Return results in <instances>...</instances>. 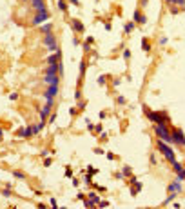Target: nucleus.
Returning a JSON list of instances; mask_svg holds the SVG:
<instances>
[{
    "instance_id": "obj_38",
    "label": "nucleus",
    "mask_w": 185,
    "mask_h": 209,
    "mask_svg": "<svg viewBox=\"0 0 185 209\" xmlns=\"http://www.w3.org/2000/svg\"><path fill=\"white\" fill-rule=\"evenodd\" d=\"M71 4H74V6H78V0H71Z\"/></svg>"
},
{
    "instance_id": "obj_34",
    "label": "nucleus",
    "mask_w": 185,
    "mask_h": 209,
    "mask_svg": "<svg viewBox=\"0 0 185 209\" xmlns=\"http://www.w3.org/2000/svg\"><path fill=\"white\" fill-rule=\"evenodd\" d=\"M74 98H76V100H80V98H82V91H80V89L74 93Z\"/></svg>"
},
{
    "instance_id": "obj_33",
    "label": "nucleus",
    "mask_w": 185,
    "mask_h": 209,
    "mask_svg": "<svg viewBox=\"0 0 185 209\" xmlns=\"http://www.w3.org/2000/svg\"><path fill=\"white\" fill-rule=\"evenodd\" d=\"M123 58H131V51H129V49L123 51Z\"/></svg>"
},
{
    "instance_id": "obj_29",
    "label": "nucleus",
    "mask_w": 185,
    "mask_h": 209,
    "mask_svg": "<svg viewBox=\"0 0 185 209\" xmlns=\"http://www.w3.org/2000/svg\"><path fill=\"white\" fill-rule=\"evenodd\" d=\"M98 205H100V207H107L109 202H107V200H102V202H98Z\"/></svg>"
},
{
    "instance_id": "obj_27",
    "label": "nucleus",
    "mask_w": 185,
    "mask_h": 209,
    "mask_svg": "<svg viewBox=\"0 0 185 209\" xmlns=\"http://www.w3.org/2000/svg\"><path fill=\"white\" fill-rule=\"evenodd\" d=\"M80 71H82V73H80L82 76L85 75V64H84V62H80Z\"/></svg>"
},
{
    "instance_id": "obj_15",
    "label": "nucleus",
    "mask_w": 185,
    "mask_h": 209,
    "mask_svg": "<svg viewBox=\"0 0 185 209\" xmlns=\"http://www.w3.org/2000/svg\"><path fill=\"white\" fill-rule=\"evenodd\" d=\"M91 44H94V38H93V36H87V40L84 42V49L89 51V49H91Z\"/></svg>"
},
{
    "instance_id": "obj_10",
    "label": "nucleus",
    "mask_w": 185,
    "mask_h": 209,
    "mask_svg": "<svg viewBox=\"0 0 185 209\" xmlns=\"http://www.w3.org/2000/svg\"><path fill=\"white\" fill-rule=\"evenodd\" d=\"M31 2H33V7H35L36 11H46V9H47L44 0H31Z\"/></svg>"
},
{
    "instance_id": "obj_11",
    "label": "nucleus",
    "mask_w": 185,
    "mask_h": 209,
    "mask_svg": "<svg viewBox=\"0 0 185 209\" xmlns=\"http://www.w3.org/2000/svg\"><path fill=\"white\" fill-rule=\"evenodd\" d=\"M71 26H73V31L74 33H84V24H82L80 20H73Z\"/></svg>"
},
{
    "instance_id": "obj_25",
    "label": "nucleus",
    "mask_w": 185,
    "mask_h": 209,
    "mask_svg": "<svg viewBox=\"0 0 185 209\" xmlns=\"http://www.w3.org/2000/svg\"><path fill=\"white\" fill-rule=\"evenodd\" d=\"M89 200H93L94 204H98V202H100V198H98V196H96L94 193H89Z\"/></svg>"
},
{
    "instance_id": "obj_6",
    "label": "nucleus",
    "mask_w": 185,
    "mask_h": 209,
    "mask_svg": "<svg viewBox=\"0 0 185 209\" xmlns=\"http://www.w3.org/2000/svg\"><path fill=\"white\" fill-rule=\"evenodd\" d=\"M47 18H49V13H47V9H46V11H38V15L33 18V24H35V26H38V24L46 22Z\"/></svg>"
},
{
    "instance_id": "obj_18",
    "label": "nucleus",
    "mask_w": 185,
    "mask_h": 209,
    "mask_svg": "<svg viewBox=\"0 0 185 209\" xmlns=\"http://www.w3.org/2000/svg\"><path fill=\"white\" fill-rule=\"evenodd\" d=\"M142 49H143V51H149V49H151L149 40H147V38H143V40H142Z\"/></svg>"
},
{
    "instance_id": "obj_36",
    "label": "nucleus",
    "mask_w": 185,
    "mask_h": 209,
    "mask_svg": "<svg viewBox=\"0 0 185 209\" xmlns=\"http://www.w3.org/2000/svg\"><path fill=\"white\" fill-rule=\"evenodd\" d=\"M98 84H105V76H104V75H102V76L98 78Z\"/></svg>"
},
{
    "instance_id": "obj_37",
    "label": "nucleus",
    "mask_w": 185,
    "mask_h": 209,
    "mask_svg": "<svg viewBox=\"0 0 185 209\" xmlns=\"http://www.w3.org/2000/svg\"><path fill=\"white\" fill-rule=\"evenodd\" d=\"M94 129H96V133H102V124H98V125H94Z\"/></svg>"
},
{
    "instance_id": "obj_12",
    "label": "nucleus",
    "mask_w": 185,
    "mask_h": 209,
    "mask_svg": "<svg viewBox=\"0 0 185 209\" xmlns=\"http://www.w3.org/2000/svg\"><path fill=\"white\" fill-rule=\"evenodd\" d=\"M58 95V86H49V89L46 91V98H55Z\"/></svg>"
},
{
    "instance_id": "obj_13",
    "label": "nucleus",
    "mask_w": 185,
    "mask_h": 209,
    "mask_svg": "<svg viewBox=\"0 0 185 209\" xmlns=\"http://www.w3.org/2000/svg\"><path fill=\"white\" fill-rule=\"evenodd\" d=\"M134 22H138V24H145V22H147V16H143V15L136 9V11H134Z\"/></svg>"
},
{
    "instance_id": "obj_39",
    "label": "nucleus",
    "mask_w": 185,
    "mask_h": 209,
    "mask_svg": "<svg viewBox=\"0 0 185 209\" xmlns=\"http://www.w3.org/2000/svg\"><path fill=\"white\" fill-rule=\"evenodd\" d=\"M147 4V0H142V6H145Z\"/></svg>"
},
{
    "instance_id": "obj_17",
    "label": "nucleus",
    "mask_w": 185,
    "mask_h": 209,
    "mask_svg": "<svg viewBox=\"0 0 185 209\" xmlns=\"http://www.w3.org/2000/svg\"><path fill=\"white\" fill-rule=\"evenodd\" d=\"M51 27H53L51 22H49V24H44V26H42V33H44V35H49V33H51Z\"/></svg>"
},
{
    "instance_id": "obj_24",
    "label": "nucleus",
    "mask_w": 185,
    "mask_h": 209,
    "mask_svg": "<svg viewBox=\"0 0 185 209\" xmlns=\"http://www.w3.org/2000/svg\"><path fill=\"white\" fill-rule=\"evenodd\" d=\"M133 29H134V22H129V24L125 26V33H131Z\"/></svg>"
},
{
    "instance_id": "obj_7",
    "label": "nucleus",
    "mask_w": 185,
    "mask_h": 209,
    "mask_svg": "<svg viewBox=\"0 0 185 209\" xmlns=\"http://www.w3.org/2000/svg\"><path fill=\"white\" fill-rule=\"evenodd\" d=\"M172 142H176V144H180V145H185V136H183V131L174 129V131H172Z\"/></svg>"
},
{
    "instance_id": "obj_4",
    "label": "nucleus",
    "mask_w": 185,
    "mask_h": 209,
    "mask_svg": "<svg viewBox=\"0 0 185 209\" xmlns=\"http://www.w3.org/2000/svg\"><path fill=\"white\" fill-rule=\"evenodd\" d=\"M38 129H40V125H29L27 129H20L16 135H18L20 138H27V136H33V135H36V133H38Z\"/></svg>"
},
{
    "instance_id": "obj_28",
    "label": "nucleus",
    "mask_w": 185,
    "mask_h": 209,
    "mask_svg": "<svg viewBox=\"0 0 185 209\" xmlns=\"http://www.w3.org/2000/svg\"><path fill=\"white\" fill-rule=\"evenodd\" d=\"M87 173H89V175H94V173H98V169H94V167L89 165V167H87Z\"/></svg>"
},
{
    "instance_id": "obj_31",
    "label": "nucleus",
    "mask_w": 185,
    "mask_h": 209,
    "mask_svg": "<svg viewBox=\"0 0 185 209\" xmlns=\"http://www.w3.org/2000/svg\"><path fill=\"white\" fill-rule=\"evenodd\" d=\"M66 176H67V178H71V176H73V171H71V167H67V169H66Z\"/></svg>"
},
{
    "instance_id": "obj_35",
    "label": "nucleus",
    "mask_w": 185,
    "mask_h": 209,
    "mask_svg": "<svg viewBox=\"0 0 185 209\" xmlns=\"http://www.w3.org/2000/svg\"><path fill=\"white\" fill-rule=\"evenodd\" d=\"M2 195H4V196H11V191H9V189H4Z\"/></svg>"
},
{
    "instance_id": "obj_1",
    "label": "nucleus",
    "mask_w": 185,
    "mask_h": 209,
    "mask_svg": "<svg viewBox=\"0 0 185 209\" xmlns=\"http://www.w3.org/2000/svg\"><path fill=\"white\" fill-rule=\"evenodd\" d=\"M158 149H160V153H161L163 156H165V158H167L171 164L176 160V155H174V151H172V149L169 147V145L165 144V140H161V138H160V142H158Z\"/></svg>"
},
{
    "instance_id": "obj_23",
    "label": "nucleus",
    "mask_w": 185,
    "mask_h": 209,
    "mask_svg": "<svg viewBox=\"0 0 185 209\" xmlns=\"http://www.w3.org/2000/svg\"><path fill=\"white\" fill-rule=\"evenodd\" d=\"M13 175H15V178H20V180H24V178H26V175H24L22 171H15Z\"/></svg>"
},
{
    "instance_id": "obj_2",
    "label": "nucleus",
    "mask_w": 185,
    "mask_h": 209,
    "mask_svg": "<svg viewBox=\"0 0 185 209\" xmlns=\"http://www.w3.org/2000/svg\"><path fill=\"white\" fill-rule=\"evenodd\" d=\"M154 131H156L158 138L165 140V142H172V136L169 135V129H167V124H156L154 125Z\"/></svg>"
},
{
    "instance_id": "obj_21",
    "label": "nucleus",
    "mask_w": 185,
    "mask_h": 209,
    "mask_svg": "<svg viewBox=\"0 0 185 209\" xmlns=\"http://www.w3.org/2000/svg\"><path fill=\"white\" fill-rule=\"evenodd\" d=\"M176 180H180V182H181V180H185V169H183V167H181V169L178 171V175H176Z\"/></svg>"
},
{
    "instance_id": "obj_5",
    "label": "nucleus",
    "mask_w": 185,
    "mask_h": 209,
    "mask_svg": "<svg viewBox=\"0 0 185 209\" xmlns=\"http://www.w3.org/2000/svg\"><path fill=\"white\" fill-rule=\"evenodd\" d=\"M44 44H46L49 49H53V51H58V46H56V38H55V35H53V33L46 35V38H44Z\"/></svg>"
},
{
    "instance_id": "obj_14",
    "label": "nucleus",
    "mask_w": 185,
    "mask_h": 209,
    "mask_svg": "<svg viewBox=\"0 0 185 209\" xmlns=\"http://www.w3.org/2000/svg\"><path fill=\"white\" fill-rule=\"evenodd\" d=\"M49 113H51V106H49V104H46V107L42 109V113H40V118H42V122H46V118H47Z\"/></svg>"
},
{
    "instance_id": "obj_22",
    "label": "nucleus",
    "mask_w": 185,
    "mask_h": 209,
    "mask_svg": "<svg viewBox=\"0 0 185 209\" xmlns=\"http://www.w3.org/2000/svg\"><path fill=\"white\" fill-rule=\"evenodd\" d=\"M129 175H131V167H129V165H125V167L122 169V176H129Z\"/></svg>"
},
{
    "instance_id": "obj_8",
    "label": "nucleus",
    "mask_w": 185,
    "mask_h": 209,
    "mask_svg": "<svg viewBox=\"0 0 185 209\" xmlns=\"http://www.w3.org/2000/svg\"><path fill=\"white\" fill-rule=\"evenodd\" d=\"M44 80H46V84H49V86H58L60 76H58V75H47V73H46Z\"/></svg>"
},
{
    "instance_id": "obj_32",
    "label": "nucleus",
    "mask_w": 185,
    "mask_h": 209,
    "mask_svg": "<svg viewBox=\"0 0 185 209\" xmlns=\"http://www.w3.org/2000/svg\"><path fill=\"white\" fill-rule=\"evenodd\" d=\"M118 104H122V106H123V104H125V96H118V100H116Z\"/></svg>"
},
{
    "instance_id": "obj_3",
    "label": "nucleus",
    "mask_w": 185,
    "mask_h": 209,
    "mask_svg": "<svg viewBox=\"0 0 185 209\" xmlns=\"http://www.w3.org/2000/svg\"><path fill=\"white\" fill-rule=\"evenodd\" d=\"M147 118L153 120L154 124H167L169 122V116L165 113H156V111H147Z\"/></svg>"
},
{
    "instance_id": "obj_19",
    "label": "nucleus",
    "mask_w": 185,
    "mask_h": 209,
    "mask_svg": "<svg viewBox=\"0 0 185 209\" xmlns=\"http://www.w3.org/2000/svg\"><path fill=\"white\" fill-rule=\"evenodd\" d=\"M167 4H178V6H181V7H185V0H165Z\"/></svg>"
},
{
    "instance_id": "obj_9",
    "label": "nucleus",
    "mask_w": 185,
    "mask_h": 209,
    "mask_svg": "<svg viewBox=\"0 0 185 209\" xmlns=\"http://www.w3.org/2000/svg\"><path fill=\"white\" fill-rule=\"evenodd\" d=\"M180 191H181V182H180V180H174V182L169 185V193H174V195H176V193H180Z\"/></svg>"
},
{
    "instance_id": "obj_30",
    "label": "nucleus",
    "mask_w": 185,
    "mask_h": 209,
    "mask_svg": "<svg viewBox=\"0 0 185 209\" xmlns=\"http://www.w3.org/2000/svg\"><path fill=\"white\" fill-rule=\"evenodd\" d=\"M167 42H169V38H167V36H163V38H160V44H161V46H165V44H167Z\"/></svg>"
},
{
    "instance_id": "obj_16",
    "label": "nucleus",
    "mask_w": 185,
    "mask_h": 209,
    "mask_svg": "<svg viewBox=\"0 0 185 209\" xmlns=\"http://www.w3.org/2000/svg\"><path fill=\"white\" fill-rule=\"evenodd\" d=\"M140 189H142V184H140V182H136V184H133V189H131V195H136V193H140Z\"/></svg>"
},
{
    "instance_id": "obj_40",
    "label": "nucleus",
    "mask_w": 185,
    "mask_h": 209,
    "mask_svg": "<svg viewBox=\"0 0 185 209\" xmlns=\"http://www.w3.org/2000/svg\"><path fill=\"white\" fill-rule=\"evenodd\" d=\"M2 135H4V129H0V136H2Z\"/></svg>"
},
{
    "instance_id": "obj_26",
    "label": "nucleus",
    "mask_w": 185,
    "mask_h": 209,
    "mask_svg": "<svg viewBox=\"0 0 185 209\" xmlns=\"http://www.w3.org/2000/svg\"><path fill=\"white\" fill-rule=\"evenodd\" d=\"M172 167H174V171H176V173H178V171H180V169H181V167H183V165H181V164H178V162H176V160H174V162H172Z\"/></svg>"
},
{
    "instance_id": "obj_20",
    "label": "nucleus",
    "mask_w": 185,
    "mask_h": 209,
    "mask_svg": "<svg viewBox=\"0 0 185 209\" xmlns=\"http://www.w3.org/2000/svg\"><path fill=\"white\" fill-rule=\"evenodd\" d=\"M58 9H60V11H67V4H66V0H58Z\"/></svg>"
}]
</instances>
